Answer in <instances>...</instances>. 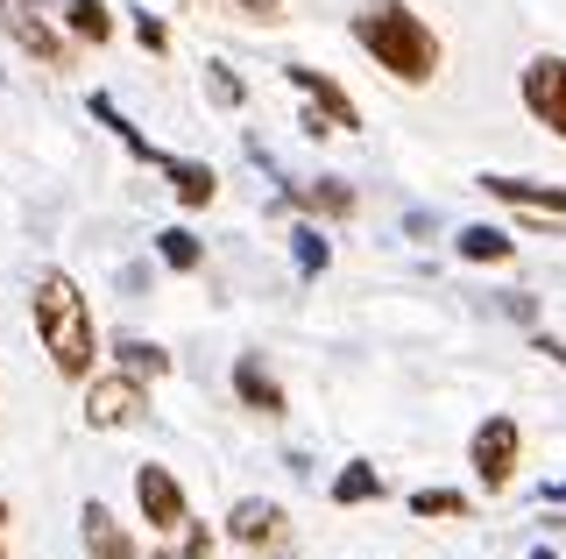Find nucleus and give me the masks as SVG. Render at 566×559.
Segmentation results:
<instances>
[{"label": "nucleus", "instance_id": "22", "mask_svg": "<svg viewBox=\"0 0 566 559\" xmlns=\"http://www.w3.org/2000/svg\"><path fill=\"white\" fill-rule=\"evenodd\" d=\"M0 559H8V496H0Z\"/></svg>", "mask_w": 566, "mask_h": 559}, {"label": "nucleus", "instance_id": "8", "mask_svg": "<svg viewBox=\"0 0 566 559\" xmlns=\"http://www.w3.org/2000/svg\"><path fill=\"white\" fill-rule=\"evenodd\" d=\"M283 503H262V496H241L234 510H227V538L248 552H283Z\"/></svg>", "mask_w": 566, "mask_h": 559}, {"label": "nucleus", "instance_id": "2", "mask_svg": "<svg viewBox=\"0 0 566 559\" xmlns=\"http://www.w3.org/2000/svg\"><path fill=\"white\" fill-rule=\"evenodd\" d=\"M354 43H361L368 57H376V72H389L397 85H432L439 78V36L403 0H368V8L354 14Z\"/></svg>", "mask_w": 566, "mask_h": 559}, {"label": "nucleus", "instance_id": "19", "mask_svg": "<svg viewBox=\"0 0 566 559\" xmlns=\"http://www.w3.org/2000/svg\"><path fill=\"white\" fill-rule=\"evenodd\" d=\"M156 559H212V531L185 517V546H177V552H156Z\"/></svg>", "mask_w": 566, "mask_h": 559}, {"label": "nucleus", "instance_id": "14", "mask_svg": "<svg viewBox=\"0 0 566 559\" xmlns=\"http://www.w3.org/2000/svg\"><path fill=\"white\" fill-rule=\"evenodd\" d=\"M460 255H468V262H510L517 241H510L503 226H460Z\"/></svg>", "mask_w": 566, "mask_h": 559}, {"label": "nucleus", "instance_id": "7", "mask_svg": "<svg viewBox=\"0 0 566 559\" xmlns=\"http://www.w3.org/2000/svg\"><path fill=\"white\" fill-rule=\"evenodd\" d=\"M135 503H142V517H149V531H185V488H177L170 467H135Z\"/></svg>", "mask_w": 566, "mask_h": 559}, {"label": "nucleus", "instance_id": "16", "mask_svg": "<svg viewBox=\"0 0 566 559\" xmlns=\"http://www.w3.org/2000/svg\"><path fill=\"white\" fill-rule=\"evenodd\" d=\"M114 355H120V369H128V376H170V355H164V347H142V340H114Z\"/></svg>", "mask_w": 566, "mask_h": 559}, {"label": "nucleus", "instance_id": "6", "mask_svg": "<svg viewBox=\"0 0 566 559\" xmlns=\"http://www.w3.org/2000/svg\"><path fill=\"white\" fill-rule=\"evenodd\" d=\"M149 411V397H142V376H85V425L114 432L128 425V418Z\"/></svg>", "mask_w": 566, "mask_h": 559}, {"label": "nucleus", "instance_id": "1", "mask_svg": "<svg viewBox=\"0 0 566 559\" xmlns=\"http://www.w3.org/2000/svg\"><path fill=\"white\" fill-rule=\"evenodd\" d=\"M29 312H35V340H43L50 369L64 382H85L99 361V326H93V298L71 284L64 270H43L29 291Z\"/></svg>", "mask_w": 566, "mask_h": 559}, {"label": "nucleus", "instance_id": "15", "mask_svg": "<svg viewBox=\"0 0 566 559\" xmlns=\"http://www.w3.org/2000/svg\"><path fill=\"white\" fill-rule=\"evenodd\" d=\"M156 255H164L177 276H191V270H199V262H206V255H199V241H191L185 226H164V234H156Z\"/></svg>", "mask_w": 566, "mask_h": 559}, {"label": "nucleus", "instance_id": "21", "mask_svg": "<svg viewBox=\"0 0 566 559\" xmlns=\"http://www.w3.org/2000/svg\"><path fill=\"white\" fill-rule=\"evenodd\" d=\"M234 8H241V14H255V22H276L283 0H234Z\"/></svg>", "mask_w": 566, "mask_h": 559}, {"label": "nucleus", "instance_id": "4", "mask_svg": "<svg viewBox=\"0 0 566 559\" xmlns=\"http://www.w3.org/2000/svg\"><path fill=\"white\" fill-rule=\"evenodd\" d=\"M517 453H524V432H517V418H482L474 425V440H468V467H474V482L489 488H510V475H517Z\"/></svg>", "mask_w": 566, "mask_h": 559}, {"label": "nucleus", "instance_id": "18", "mask_svg": "<svg viewBox=\"0 0 566 559\" xmlns=\"http://www.w3.org/2000/svg\"><path fill=\"white\" fill-rule=\"evenodd\" d=\"M71 29H78L85 43H106V36H114V22H106L99 0H71Z\"/></svg>", "mask_w": 566, "mask_h": 559}, {"label": "nucleus", "instance_id": "11", "mask_svg": "<svg viewBox=\"0 0 566 559\" xmlns=\"http://www.w3.org/2000/svg\"><path fill=\"white\" fill-rule=\"evenodd\" d=\"M234 397H241V404L255 411V418H283V382L262 369L255 355H241V361H234Z\"/></svg>", "mask_w": 566, "mask_h": 559}, {"label": "nucleus", "instance_id": "20", "mask_svg": "<svg viewBox=\"0 0 566 559\" xmlns=\"http://www.w3.org/2000/svg\"><path fill=\"white\" fill-rule=\"evenodd\" d=\"M297 262H305V270H326V241H318L312 226H297Z\"/></svg>", "mask_w": 566, "mask_h": 559}, {"label": "nucleus", "instance_id": "3", "mask_svg": "<svg viewBox=\"0 0 566 559\" xmlns=\"http://www.w3.org/2000/svg\"><path fill=\"white\" fill-rule=\"evenodd\" d=\"M93 114H99L106 128H114L120 143H128V149L142 156V164H156V170H164V178L177 184V199H185V205H212V191H220V178H212L206 164H177V156H164V149H149V143H142V135L128 128V114H120V107H114V99H106V93L93 99Z\"/></svg>", "mask_w": 566, "mask_h": 559}, {"label": "nucleus", "instance_id": "5", "mask_svg": "<svg viewBox=\"0 0 566 559\" xmlns=\"http://www.w3.org/2000/svg\"><path fill=\"white\" fill-rule=\"evenodd\" d=\"M517 99L538 128H553L566 143V57H531L524 78H517Z\"/></svg>", "mask_w": 566, "mask_h": 559}, {"label": "nucleus", "instance_id": "17", "mask_svg": "<svg viewBox=\"0 0 566 559\" xmlns=\"http://www.w3.org/2000/svg\"><path fill=\"white\" fill-rule=\"evenodd\" d=\"M411 517H468V496H453V488H418Z\"/></svg>", "mask_w": 566, "mask_h": 559}, {"label": "nucleus", "instance_id": "12", "mask_svg": "<svg viewBox=\"0 0 566 559\" xmlns=\"http://www.w3.org/2000/svg\"><path fill=\"white\" fill-rule=\"evenodd\" d=\"M489 199L524 205V213H566V184H531V178H482Z\"/></svg>", "mask_w": 566, "mask_h": 559}, {"label": "nucleus", "instance_id": "9", "mask_svg": "<svg viewBox=\"0 0 566 559\" xmlns=\"http://www.w3.org/2000/svg\"><path fill=\"white\" fill-rule=\"evenodd\" d=\"M283 78H291L297 93H305V107H312V120L326 114L333 128H347V135L361 128V107H354V99H347V93H340V85H333L326 72H305V64H283Z\"/></svg>", "mask_w": 566, "mask_h": 559}, {"label": "nucleus", "instance_id": "10", "mask_svg": "<svg viewBox=\"0 0 566 559\" xmlns=\"http://www.w3.org/2000/svg\"><path fill=\"white\" fill-rule=\"evenodd\" d=\"M78 538H85V552H93V559H142L135 538L114 524V510H106V503H85V510H78Z\"/></svg>", "mask_w": 566, "mask_h": 559}, {"label": "nucleus", "instance_id": "13", "mask_svg": "<svg viewBox=\"0 0 566 559\" xmlns=\"http://www.w3.org/2000/svg\"><path fill=\"white\" fill-rule=\"evenodd\" d=\"M382 496V475L368 461H347L340 475H333V503H340V510H354V503H376Z\"/></svg>", "mask_w": 566, "mask_h": 559}, {"label": "nucleus", "instance_id": "23", "mask_svg": "<svg viewBox=\"0 0 566 559\" xmlns=\"http://www.w3.org/2000/svg\"><path fill=\"white\" fill-rule=\"evenodd\" d=\"M531 559H553V552H531Z\"/></svg>", "mask_w": 566, "mask_h": 559}]
</instances>
